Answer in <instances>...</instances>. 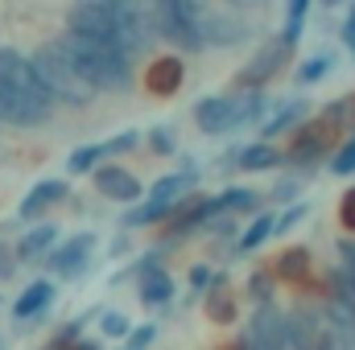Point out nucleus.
<instances>
[{
    "label": "nucleus",
    "instance_id": "aec40b11",
    "mask_svg": "<svg viewBox=\"0 0 355 350\" xmlns=\"http://www.w3.org/2000/svg\"><path fill=\"white\" fill-rule=\"evenodd\" d=\"M236 161H240L244 169H272L281 157H277V149H272V145H244V149L236 153Z\"/></svg>",
    "mask_w": 355,
    "mask_h": 350
},
{
    "label": "nucleus",
    "instance_id": "ddd939ff",
    "mask_svg": "<svg viewBox=\"0 0 355 350\" xmlns=\"http://www.w3.org/2000/svg\"><path fill=\"white\" fill-rule=\"evenodd\" d=\"M50 301H54V284H50V280H33V284L12 301V317H33V313H42Z\"/></svg>",
    "mask_w": 355,
    "mask_h": 350
},
{
    "label": "nucleus",
    "instance_id": "f3484780",
    "mask_svg": "<svg viewBox=\"0 0 355 350\" xmlns=\"http://www.w3.org/2000/svg\"><path fill=\"white\" fill-rule=\"evenodd\" d=\"M306 272H310V252H306V248H289V252L277 260V268H272V276H277V280H289V284H302Z\"/></svg>",
    "mask_w": 355,
    "mask_h": 350
},
{
    "label": "nucleus",
    "instance_id": "9b49d317",
    "mask_svg": "<svg viewBox=\"0 0 355 350\" xmlns=\"http://www.w3.org/2000/svg\"><path fill=\"white\" fill-rule=\"evenodd\" d=\"M58 198H67V181H58V177H46V181H37L33 190H29V198L21 202V219H33V214H42L50 202H58Z\"/></svg>",
    "mask_w": 355,
    "mask_h": 350
},
{
    "label": "nucleus",
    "instance_id": "7c9ffc66",
    "mask_svg": "<svg viewBox=\"0 0 355 350\" xmlns=\"http://www.w3.org/2000/svg\"><path fill=\"white\" fill-rule=\"evenodd\" d=\"M99 330H103L107 338H124V334H128V317H124V313H103Z\"/></svg>",
    "mask_w": 355,
    "mask_h": 350
},
{
    "label": "nucleus",
    "instance_id": "393cba45",
    "mask_svg": "<svg viewBox=\"0 0 355 350\" xmlns=\"http://www.w3.org/2000/svg\"><path fill=\"white\" fill-rule=\"evenodd\" d=\"M207 313L227 326V322H236V301H232L227 293H215V297H207Z\"/></svg>",
    "mask_w": 355,
    "mask_h": 350
},
{
    "label": "nucleus",
    "instance_id": "72a5a7b5",
    "mask_svg": "<svg viewBox=\"0 0 355 350\" xmlns=\"http://www.w3.org/2000/svg\"><path fill=\"white\" fill-rule=\"evenodd\" d=\"M248 293H252L257 301H268V297H272V276H268V272H257V276L248 280Z\"/></svg>",
    "mask_w": 355,
    "mask_h": 350
},
{
    "label": "nucleus",
    "instance_id": "7ed1b4c3",
    "mask_svg": "<svg viewBox=\"0 0 355 350\" xmlns=\"http://www.w3.org/2000/svg\"><path fill=\"white\" fill-rule=\"evenodd\" d=\"M0 83L21 91V95H29V99H37V103H46V107H54V95L42 87V79L33 75V62L21 58L12 46H0Z\"/></svg>",
    "mask_w": 355,
    "mask_h": 350
},
{
    "label": "nucleus",
    "instance_id": "c756f323",
    "mask_svg": "<svg viewBox=\"0 0 355 350\" xmlns=\"http://www.w3.org/2000/svg\"><path fill=\"white\" fill-rule=\"evenodd\" d=\"M327 66H331V58H310V62H302L297 79H302V83H318V79L327 75Z\"/></svg>",
    "mask_w": 355,
    "mask_h": 350
},
{
    "label": "nucleus",
    "instance_id": "5701e85b",
    "mask_svg": "<svg viewBox=\"0 0 355 350\" xmlns=\"http://www.w3.org/2000/svg\"><path fill=\"white\" fill-rule=\"evenodd\" d=\"M268 235H272V214H261L244 235H240V252H252V248H261Z\"/></svg>",
    "mask_w": 355,
    "mask_h": 350
},
{
    "label": "nucleus",
    "instance_id": "2f4dec72",
    "mask_svg": "<svg viewBox=\"0 0 355 350\" xmlns=\"http://www.w3.org/2000/svg\"><path fill=\"white\" fill-rule=\"evenodd\" d=\"M331 284H335V288H331V297H339L347 309H355V280H347V276H339V272H335V280H331Z\"/></svg>",
    "mask_w": 355,
    "mask_h": 350
},
{
    "label": "nucleus",
    "instance_id": "58836bf2",
    "mask_svg": "<svg viewBox=\"0 0 355 350\" xmlns=\"http://www.w3.org/2000/svg\"><path fill=\"white\" fill-rule=\"evenodd\" d=\"M149 145H153L157 153H174V136H170V128H153V136H149Z\"/></svg>",
    "mask_w": 355,
    "mask_h": 350
},
{
    "label": "nucleus",
    "instance_id": "412c9836",
    "mask_svg": "<svg viewBox=\"0 0 355 350\" xmlns=\"http://www.w3.org/2000/svg\"><path fill=\"white\" fill-rule=\"evenodd\" d=\"M178 202H157V198H149L145 206H137V210H128V227H141V223H157V219H166L170 210H174Z\"/></svg>",
    "mask_w": 355,
    "mask_h": 350
},
{
    "label": "nucleus",
    "instance_id": "4468645a",
    "mask_svg": "<svg viewBox=\"0 0 355 350\" xmlns=\"http://www.w3.org/2000/svg\"><path fill=\"white\" fill-rule=\"evenodd\" d=\"M54 239H58V227H50V223L25 231L21 243H17V260H37V256H46V252L54 248Z\"/></svg>",
    "mask_w": 355,
    "mask_h": 350
},
{
    "label": "nucleus",
    "instance_id": "2eb2a0df",
    "mask_svg": "<svg viewBox=\"0 0 355 350\" xmlns=\"http://www.w3.org/2000/svg\"><path fill=\"white\" fill-rule=\"evenodd\" d=\"M281 54H285V46H277V42H272V46H265V50L257 54V62H252V66H248V71L240 75V87H261V83H265L268 75L277 71Z\"/></svg>",
    "mask_w": 355,
    "mask_h": 350
},
{
    "label": "nucleus",
    "instance_id": "4be33fe9",
    "mask_svg": "<svg viewBox=\"0 0 355 350\" xmlns=\"http://www.w3.org/2000/svg\"><path fill=\"white\" fill-rule=\"evenodd\" d=\"M306 4L310 0H289V17H285V33H281V46L289 50L297 37H302V21H306Z\"/></svg>",
    "mask_w": 355,
    "mask_h": 350
},
{
    "label": "nucleus",
    "instance_id": "6e6552de",
    "mask_svg": "<svg viewBox=\"0 0 355 350\" xmlns=\"http://www.w3.org/2000/svg\"><path fill=\"white\" fill-rule=\"evenodd\" d=\"M194 124H198V132H207V136L232 132V95H207V99L194 107Z\"/></svg>",
    "mask_w": 355,
    "mask_h": 350
},
{
    "label": "nucleus",
    "instance_id": "f03ea898",
    "mask_svg": "<svg viewBox=\"0 0 355 350\" xmlns=\"http://www.w3.org/2000/svg\"><path fill=\"white\" fill-rule=\"evenodd\" d=\"M33 75L42 79V87L50 91L54 99H62V103H75V107H83V103H91V95H95V87H91L87 79L75 71V62H71V54H67V46H62V37H54V42H46L33 58Z\"/></svg>",
    "mask_w": 355,
    "mask_h": 350
},
{
    "label": "nucleus",
    "instance_id": "dca6fc26",
    "mask_svg": "<svg viewBox=\"0 0 355 350\" xmlns=\"http://www.w3.org/2000/svg\"><path fill=\"white\" fill-rule=\"evenodd\" d=\"M145 83H149L153 95H170V91H178L182 87V66H178V58H162V62H153Z\"/></svg>",
    "mask_w": 355,
    "mask_h": 350
},
{
    "label": "nucleus",
    "instance_id": "1a4fd4ad",
    "mask_svg": "<svg viewBox=\"0 0 355 350\" xmlns=\"http://www.w3.org/2000/svg\"><path fill=\"white\" fill-rule=\"evenodd\" d=\"M95 190H99L103 198H112V202H137V198H141V181L128 174V169H120V165L99 169V174H95Z\"/></svg>",
    "mask_w": 355,
    "mask_h": 350
},
{
    "label": "nucleus",
    "instance_id": "20e7f679",
    "mask_svg": "<svg viewBox=\"0 0 355 350\" xmlns=\"http://www.w3.org/2000/svg\"><path fill=\"white\" fill-rule=\"evenodd\" d=\"M194 29H198L202 46H236V42H244V37H248V25H244L240 17L211 8L207 0H202V4H198V12H194Z\"/></svg>",
    "mask_w": 355,
    "mask_h": 350
},
{
    "label": "nucleus",
    "instance_id": "79ce46f5",
    "mask_svg": "<svg viewBox=\"0 0 355 350\" xmlns=\"http://www.w3.org/2000/svg\"><path fill=\"white\" fill-rule=\"evenodd\" d=\"M343 37H347V46L355 50V8H352V21H347V29H343Z\"/></svg>",
    "mask_w": 355,
    "mask_h": 350
},
{
    "label": "nucleus",
    "instance_id": "473e14b6",
    "mask_svg": "<svg viewBox=\"0 0 355 350\" xmlns=\"http://www.w3.org/2000/svg\"><path fill=\"white\" fill-rule=\"evenodd\" d=\"M331 169H335V174H355V136L335 153V165H331Z\"/></svg>",
    "mask_w": 355,
    "mask_h": 350
},
{
    "label": "nucleus",
    "instance_id": "b1692460",
    "mask_svg": "<svg viewBox=\"0 0 355 350\" xmlns=\"http://www.w3.org/2000/svg\"><path fill=\"white\" fill-rule=\"evenodd\" d=\"M302 111H306V103H297V99H293V103H285V107H281V111H277V116H272V120L265 124V136H277V132H285L293 120H302Z\"/></svg>",
    "mask_w": 355,
    "mask_h": 350
},
{
    "label": "nucleus",
    "instance_id": "0eeeda50",
    "mask_svg": "<svg viewBox=\"0 0 355 350\" xmlns=\"http://www.w3.org/2000/svg\"><path fill=\"white\" fill-rule=\"evenodd\" d=\"M322 330H327V322H322V313H314V309H293L289 317H285V347L293 350H318L322 342Z\"/></svg>",
    "mask_w": 355,
    "mask_h": 350
},
{
    "label": "nucleus",
    "instance_id": "e433bc0d",
    "mask_svg": "<svg viewBox=\"0 0 355 350\" xmlns=\"http://www.w3.org/2000/svg\"><path fill=\"white\" fill-rule=\"evenodd\" d=\"M302 214H306V206H289L281 219H272V231H289L293 223H302Z\"/></svg>",
    "mask_w": 355,
    "mask_h": 350
},
{
    "label": "nucleus",
    "instance_id": "4c0bfd02",
    "mask_svg": "<svg viewBox=\"0 0 355 350\" xmlns=\"http://www.w3.org/2000/svg\"><path fill=\"white\" fill-rule=\"evenodd\" d=\"M322 322H327V317H322ZM318 350H355V347H352V342H343V338L327 326V330H322V342H318Z\"/></svg>",
    "mask_w": 355,
    "mask_h": 350
},
{
    "label": "nucleus",
    "instance_id": "cd10ccee",
    "mask_svg": "<svg viewBox=\"0 0 355 350\" xmlns=\"http://www.w3.org/2000/svg\"><path fill=\"white\" fill-rule=\"evenodd\" d=\"M335 272L355 280V239H339V268Z\"/></svg>",
    "mask_w": 355,
    "mask_h": 350
},
{
    "label": "nucleus",
    "instance_id": "f704fd0d",
    "mask_svg": "<svg viewBox=\"0 0 355 350\" xmlns=\"http://www.w3.org/2000/svg\"><path fill=\"white\" fill-rule=\"evenodd\" d=\"M12 268H17V248H12L8 239H0V280H8Z\"/></svg>",
    "mask_w": 355,
    "mask_h": 350
},
{
    "label": "nucleus",
    "instance_id": "a211bd4d",
    "mask_svg": "<svg viewBox=\"0 0 355 350\" xmlns=\"http://www.w3.org/2000/svg\"><path fill=\"white\" fill-rule=\"evenodd\" d=\"M322 317H327V326H331V330H335L343 342H352V347H355V309H347L339 297H331Z\"/></svg>",
    "mask_w": 355,
    "mask_h": 350
},
{
    "label": "nucleus",
    "instance_id": "423d86ee",
    "mask_svg": "<svg viewBox=\"0 0 355 350\" xmlns=\"http://www.w3.org/2000/svg\"><path fill=\"white\" fill-rule=\"evenodd\" d=\"M0 120H4V124H17V128H37V124L50 120V107L0 83Z\"/></svg>",
    "mask_w": 355,
    "mask_h": 350
},
{
    "label": "nucleus",
    "instance_id": "a878e982",
    "mask_svg": "<svg viewBox=\"0 0 355 350\" xmlns=\"http://www.w3.org/2000/svg\"><path fill=\"white\" fill-rule=\"evenodd\" d=\"M99 157H103V145H83V149H75V153H71L67 169H71V174H83V169H91Z\"/></svg>",
    "mask_w": 355,
    "mask_h": 350
},
{
    "label": "nucleus",
    "instance_id": "6ab92c4d",
    "mask_svg": "<svg viewBox=\"0 0 355 350\" xmlns=\"http://www.w3.org/2000/svg\"><path fill=\"white\" fill-rule=\"evenodd\" d=\"M261 111H265V95H261V91L232 95V128H240V124H252Z\"/></svg>",
    "mask_w": 355,
    "mask_h": 350
},
{
    "label": "nucleus",
    "instance_id": "a19ab883",
    "mask_svg": "<svg viewBox=\"0 0 355 350\" xmlns=\"http://www.w3.org/2000/svg\"><path fill=\"white\" fill-rule=\"evenodd\" d=\"M190 284H194V288H207V284H211V268H194V272H190Z\"/></svg>",
    "mask_w": 355,
    "mask_h": 350
},
{
    "label": "nucleus",
    "instance_id": "37998d69",
    "mask_svg": "<svg viewBox=\"0 0 355 350\" xmlns=\"http://www.w3.org/2000/svg\"><path fill=\"white\" fill-rule=\"evenodd\" d=\"M232 4H261V0H232Z\"/></svg>",
    "mask_w": 355,
    "mask_h": 350
},
{
    "label": "nucleus",
    "instance_id": "c85d7f7f",
    "mask_svg": "<svg viewBox=\"0 0 355 350\" xmlns=\"http://www.w3.org/2000/svg\"><path fill=\"white\" fill-rule=\"evenodd\" d=\"M153 338H157V326H137V330L128 334L124 350H149L153 347Z\"/></svg>",
    "mask_w": 355,
    "mask_h": 350
},
{
    "label": "nucleus",
    "instance_id": "c03bdc74",
    "mask_svg": "<svg viewBox=\"0 0 355 350\" xmlns=\"http://www.w3.org/2000/svg\"><path fill=\"white\" fill-rule=\"evenodd\" d=\"M327 4H339V0H327Z\"/></svg>",
    "mask_w": 355,
    "mask_h": 350
},
{
    "label": "nucleus",
    "instance_id": "c9c22d12",
    "mask_svg": "<svg viewBox=\"0 0 355 350\" xmlns=\"http://www.w3.org/2000/svg\"><path fill=\"white\" fill-rule=\"evenodd\" d=\"M128 149H137V132H124V136L107 140V145H103V157H107V153H128Z\"/></svg>",
    "mask_w": 355,
    "mask_h": 350
},
{
    "label": "nucleus",
    "instance_id": "39448f33",
    "mask_svg": "<svg viewBox=\"0 0 355 350\" xmlns=\"http://www.w3.org/2000/svg\"><path fill=\"white\" fill-rule=\"evenodd\" d=\"M244 347L248 350H285V313H281L277 305L261 301V309H257L252 322H248Z\"/></svg>",
    "mask_w": 355,
    "mask_h": 350
},
{
    "label": "nucleus",
    "instance_id": "9d476101",
    "mask_svg": "<svg viewBox=\"0 0 355 350\" xmlns=\"http://www.w3.org/2000/svg\"><path fill=\"white\" fill-rule=\"evenodd\" d=\"M95 248V235L83 231V235H75V239H67L62 248H54V252H46V264L54 268V272H62V276H75V268L87 260V252Z\"/></svg>",
    "mask_w": 355,
    "mask_h": 350
},
{
    "label": "nucleus",
    "instance_id": "f8f14e48",
    "mask_svg": "<svg viewBox=\"0 0 355 350\" xmlns=\"http://www.w3.org/2000/svg\"><path fill=\"white\" fill-rule=\"evenodd\" d=\"M170 297H174V280H170V272L157 268V264H149V268L141 272V301H149V305H166Z\"/></svg>",
    "mask_w": 355,
    "mask_h": 350
},
{
    "label": "nucleus",
    "instance_id": "f257e3e1",
    "mask_svg": "<svg viewBox=\"0 0 355 350\" xmlns=\"http://www.w3.org/2000/svg\"><path fill=\"white\" fill-rule=\"evenodd\" d=\"M62 46H67L75 71L95 91H124L132 83V58L124 50H116L112 42H95V37H83V33H62Z\"/></svg>",
    "mask_w": 355,
    "mask_h": 350
},
{
    "label": "nucleus",
    "instance_id": "bb28decb",
    "mask_svg": "<svg viewBox=\"0 0 355 350\" xmlns=\"http://www.w3.org/2000/svg\"><path fill=\"white\" fill-rule=\"evenodd\" d=\"M219 210H257V194L252 190H227L219 198Z\"/></svg>",
    "mask_w": 355,
    "mask_h": 350
},
{
    "label": "nucleus",
    "instance_id": "ea45409f",
    "mask_svg": "<svg viewBox=\"0 0 355 350\" xmlns=\"http://www.w3.org/2000/svg\"><path fill=\"white\" fill-rule=\"evenodd\" d=\"M339 219H343V227H347V231H355V190L343 198V206H339Z\"/></svg>",
    "mask_w": 355,
    "mask_h": 350
}]
</instances>
